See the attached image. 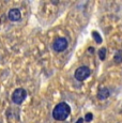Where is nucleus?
<instances>
[{
	"mask_svg": "<svg viewBox=\"0 0 122 123\" xmlns=\"http://www.w3.org/2000/svg\"><path fill=\"white\" fill-rule=\"evenodd\" d=\"M71 113V107L67 103L61 102L57 104L53 110V118L57 121H63L65 120Z\"/></svg>",
	"mask_w": 122,
	"mask_h": 123,
	"instance_id": "nucleus-1",
	"label": "nucleus"
},
{
	"mask_svg": "<svg viewBox=\"0 0 122 123\" xmlns=\"http://www.w3.org/2000/svg\"><path fill=\"white\" fill-rule=\"evenodd\" d=\"M26 98H27V91L23 88L15 89L12 93V101L16 105H20L26 100Z\"/></svg>",
	"mask_w": 122,
	"mask_h": 123,
	"instance_id": "nucleus-2",
	"label": "nucleus"
},
{
	"mask_svg": "<svg viewBox=\"0 0 122 123\" xmlns=\"http://www.w3.org/2000/svg\"><path fill=\"white\" fill-rule=\"evenodd\" d=\"M90 74H91V71L88 67H79L75 71L74 77L76 78V80H78V81H84V80H86L90 76Z\"/></svg>",
	"mask_w": 122,
	"mask_h": 123,
	"instance_id": "nucleus-3",
	"label": "nucleus"
},
{
	"mask_svg": "<svg viewBox=\"0 0 122 123\" xmlns=\"http://www.w3.org/2000/svg\"><path fill=\"white\" fill-rule=\"evenodd\" d=\"M67 40L65 37H57L53 43V48L56 53H62L67 48Z\"/></svg>",
	"mask_w": 122,
	"mask_h": 123,
	"instance_id": "nucleus-4",
	"label": "nucleus"
},
{
	"mask_svg": "<svg viewBox=\"0 0 122 123\" xmlns=\"http://www.w3.org/2000/svg\"><path fill=\"white\" fill-rule=\"evenodd\" d=\"M8 18L11 22H18L22 18V13L18 9H11L8 13Z\"/></svg>",
	"mask_w": 122,
	"mask_h": 123,
	"instance_id": "nucleus-5",
	"label": "nucleus"
},
{
	"mask_svg": "<svg viewBox=\"0 0 122 123\" xmlns=\"http://www.w3.org/2000/svg\"><path fill=\"white\" fill-rule=\"evenodd\" d=\"M109 95H110V92H109L108 89L107 88H101L100 90H98L97 96L100 101H104V100H106V98H108Z\"/></svg>",
	"mask_w": 122,
	"mask_h": 123,
	"instance_id": "nucleus-6",
	"label": "nucleus"
},
{
	"mask_svg": "<svg viewBox=\"0 0 122 123\" xmlns=\"http://www.w3.org/2000/svg\"><path fill=\"white\" fill-rule=\"evenodd\" d=\"M114 62L116 64L122 63V50H118L114 56Z\"/></svg>",
	"mask_w": 122,
	"mask_h": 123,
	"instance_id": "nucleus-7",
	"label": "nucleus"
},
{
	"mask_svg": "<svg viewBox=\"0 0 122 123\" xmlns=\"http://www.w3.org/2000/svg\"><path fill=\"white\" fill-rule=\"evenodd\" d=\"M92 37H93V39L95 40V42L97 43H102V37H101V35H100V33L98 32H97V31H93L92 32Z\"/></svg>",
	"mask_w": 122,
	"mask_h": 123,
	"instance_id": "nucleus-8",
	"label": "nucleus"
},
{
	"mask_svg": "<svg viewBox=\"0 0 122 123\" xmlns=\"http://www.w3.org/2000/svg\"><path fill=\"white\" fill-rule=\"evenodd\" d=\"M106 48H101L100 50H98V57H100L101 60H104L105 58H106Z\"/></svg>",
	"mask_w": 122,
	"mask_h": 123,
	"instance_id": "nucleus-9",
	"label": "nucleus"
},
{
	"mask_svg": "<svg viewBox=\"0 0 122 123\" xmlns=\"http://www.w3.org/2000/svg\"><path fill=\"white\" fill-rule=\"evenodd\" d=\"M92 119H93V115H92V113H91V112L86 113V116H85V121L90 122V121H92Z\"/></svg>",
	"mask_w": 122,
	"mask_h": 123,
	"instance_id": "nucleus-10",
	"label": "nucleus"
},
{
	"mask_svg": "<svg viewBox=\"0 0 122 123\" xmlns=\"http://www.w3.org/2000/svg\"><path fill=\"white\" fill-rule=\"evenodd\" d=\"M84 120H85L84 118H79V119L77 120V122H76V123H84Z\"/></svg>",
	"mask_w": 122,
	"mask_h": 123,
	"instance_id": "nucleus-11",
	"label": "nucleus"
}]
</instances>
